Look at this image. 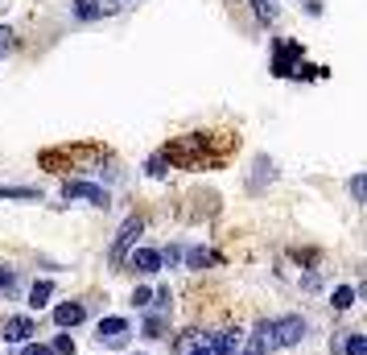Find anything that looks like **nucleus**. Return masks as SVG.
<instances>
[{"label":"nucleus","mask_w":367,"mask_h":355,"mask_svg":"<svg viewBox=\"0 0 367 355\" xmlns=\"http://www.w3.org/2000/svg\"><path fill=\"white\" fill-rule=\"evenodd\" d=\"M235 347H240V331H223V335L186 331L178 339V355H235Z\"/></svg>","instance_id":"nucleus-1"},{"label":"nucleus","mask_w":367,"mask_h":355,"mask_svg":"<svg viewBox=\"0 0 367 355\" xmlns=\"http://www.w3.org/2000/svg\"><path fill=\"white\" fill-rule=\"evenodd\" d=\"M136 236H140V219H136V215H128V219L120 223V232H116V244H112V265H120V261L128 256V248L136 244Z\"/></svg>","instance_id":"nucleus-2"},{"label":"nucleus","mask_w":367,"mask_h":355,"mask_svg":"<svg viewBox=\"0 0 367 355\" xmlns=\"http://www.w3.org/2000/svg\"><path fill=\"white\" fill-rule=\"evenodd\" d=\"M62 194L66 199H78V203H91V207H107V190H99L91 182H66Z\"/></svg>","instance_id":"nucleus-3"},{"label":"nucleus","mask_w":367,"mask_h":355,"mask_svg":"<svg viewBox=\"0 0 367 355\" xmlns=\"http://www.w3.org/2000/svg\"><path fill=\"white\" fill-rule=\"evenodd\" d=\"M33 331H37V327H33V318H25V314L4 318V343H25Z\"/></svg>","instance_id":"nucleus-4"},{"label":"nucleus","mask_w":367,"mask_h":355,"mask_svg":"<svg viewBox=\"0 0 367 355\" xmlns=\"http://www.w3.org/2000/svg\"><path fill=\"white\" fill-rule=\"evenodd\" d=\"M83 318H87L83 302H62V306H54V323H58V327H78Z\"/></svg>","instance_id":"nucleus-5"},{"label":"nucleus","mask_w":367,"mask_h":355,"mask_svg":"<svg viewBox=\"0 0 367 355\" xmlns=\"http://www.w3.org/2000/svg\"><path fill=\"white\" fill-rule=\"evenodd\" d=\"M116 4H103V0H74L70 4V12L78 17V21H95V17H103V12H112Z\"/></svg>","instance_id":"nucleus-6"},{"label":"nucleus","mask_w":367,"mask_h":355,"mask_svg":"<svg viewBox=\"0 0 367 355\" xmlns=\"http://www.w3.org/2000/svg\"><path fill=\"white\" fill-rule=\"evenodd\" d=\"M297 54H302V45H297V41L281 45V50H277V62H273V70H277V74H293V58H297Z\"/></svg>","instance_id":"nucleus-7"},{"label":"nucleus","mask_w":367,"mask_h":355,"mask_svg":"<svg viewBox=\"0 0 367 355\" xmlns=\"http://www.w3.org/2000/svg\"><path fill=\"white\" fill-rule=\"evenodd\" d=\"M132 269H140V273H157V269H161V252H153V248H136V252H132Z\"/></svg>","instance_id":"nucleus-8"},{"label":"nucleus","mask_w":367,"mask_h":355,"mask_svg":"<svg viewBox=\"0 0 367 355\" xmlns=\"http://www.w3.org/2000/svg\"><path fill=\"white\" fill-rule=\"evenodd\" d=\"M124 335H128V318H103V323H99V339L120 343Z\"/></svg>","instance_id":"nucleus-9"},{"label":"nucleus","mask_w":367,"mask_h":355,"mask_svg":"<svg viewBox=\"0 0 367 355\" xmlns=\"http://www.w3.org/2000/svg\"><path fill=\"white\" fill-rule=\"evenodd\" d=\"M50 298H54V285H50V281H33V290H29V306H33V310H41Z\"/></svg>","instance_id":"nucleus-10"},{"label":"nucleus","mask_w":367,"mask_h":355,"mask_svg":"<svg viewBox=\"0 0 367 355\" xmlns=\"http://www.w3.org/2000/svg\"><path fill=\"white\" fill-rule=\"evenodd\" d=\"M0 199H21V203H37V199H41V190H33V186H0Z\"/></svg>","instance_id":"nucleus-11"},{"label":"nucleus","mask_w":367,"mask_h":355,"mask_svg":"<svg viewBox=\"0 0 367 355\" xmlns=\"http://www.w3.org/2000/svg\"><path fill=\"white\" fill-rule=\"evenodd\" d=\"M331 306H335V310H351V306H355V290H351V285H339Z\"/></svg>","instance_id":"nucleus-12"},{"label":"nucleus","mask_w":367,"mask_h":355,"mask_svg":"<svg viewBox=\"0 0 367 355\" xmlns=\"http://www.w3.org/2000/svg\"><path fill=\"white\" fill-rule=\"evenodd\" d=\"M260 21H277V0H248Z\"/></svg>","instance_id":"nucleus-13"},{"label":"nucleus","mask_w":367,"mask_h":355,"mask_svg":"<svg viewBox=\"0 0 367 355\" xmlns=\"http://www.w3.org/2000/svg\"><path fill=\"white\" fill-rule=\"evenodd\" d=\"M343 355H367V339L364 335H351V339L343 343Z\"/></svg>","instance_id":"nucleus-14"},{"label":"nucleus","mask_w":367,"mask_h":355,"mask_svg":"<svg viewBox=\"0 0 367 355\" xmlns=\"http://www.w3.org/2000/svg\"><path fill=\"white\" fill-rule=\"evenodd\" d=\"M54 355H74V339L70 335H58L54 339Z\"/></svg>","instance_id":"nucleus-15"},{"label":"nucleus","mask_w":367,"mask_h":355,"mask_svg":"<svg viewBox=\"0 0 367 355\" xmlns=\"http://www.w3.org/2000/svg\"><path fill=\"white\" fill-rule=\"evenodd\" d=\"M186 261H190V269H202V265H211L215 256H211V252H202V248H194V252H190Z\"/></svg>","instance_id":"nucleus-16"},{"label":"nucleus","mask_w":367,"mask_h":355,"mask_svg":"<svg viewBox=\"0 0 367 355\" xmlns=\"http://www.w3.org/2000/svg\"><path fill=\"white\" fill-rule=\"evenodd\" d=\"M351 194H355V203H364V194H367V178H364V174H355V178H351Z\"/></svg>","instance_id":"nucleus-17"},{"label":"nucleus","mask_w":367,"mask_h":355,"mask_svg":"<svg viewBox=\"0 0 367 355\" xmlns=\"http://www.w3.org/2000/svg\"><path fill=\"white\" fill-rule=\"evenodd\" d=\"M12 285H17V273L12 269H0V294H8Z\"/></svg>","instance_id":"nucleus-18"},{"label":"nucleus","mask_w":367,"mask_h":355,"mask_svg":"<svg viewBox=\"0 0 367 355\" xmlns=\"http://www.w3.org/2000/svg\"><path fill=\"white\" fill-rule=\"evenodd\" d=\"M161 327H165L161 318H149V323H145V335H149V339H161Z\"/></svg>","instance_id":"nucleus-19"},{"label":"nucleus","mask_w":367,"mask_h":355,"mask_svg":"<svg viewBox=\"0 0 367 355\" xmlns=\"http://www.w3.org/2000/svg\"><path fill=\"white\" fill-rule=\"evenodd\" d=\"M21 355H54V347H41V343H25Z\"/></svg>","instance_id":"nucleus-20"},{"label":"nucleus","mask_w":367,"mask_h":355,"mask_svg":"<svg viewBox=\"0 0 367 355\" xmlns=\"http://www.w3.org/2000/svg\"><path fill=\"white\" fill-rule=\"evenodd\" d=\"M178 261H182V248H165L161 252V265H178Z\"/></svg>","instance_id":"nucleus-21"},{"label":"nucleus","mask_w":367,"mask_h":355,"mask_svg":"<svg viewBox=\"0 0 367 355\" xmlns=\"http://www.w3.org/2000/svg\"><path fill=\"white\" fill-rule=\"evenodd\" d=\"M132 302H136V306H149V302H153V294H149V290H136V294H132Z\"/></svg>","instance_id":"nucleus-22"},{"label":"nucleus","mask_w":367,"mask_h":355,"mask_svg":"<svg viewBox=\"0 0 367 355\" xmlns=\"http://www.w3.org/2000/svg\"><path fill=\"white\" fill-rule=\"evenodd\" d=\"M8 45H12V29H4V25H0V54H4Z\"/></svg>","instance_id":"nucleus-23"},{"label":"nucleus","mask_w":367,"mask_h":355,"mask_svg":"<svg viewBox=\"0 0 367 355\" xmlns=\"http://www.w3.org/2000/svg\"><path fill=\"white\" fill-rule=\"evenodd\" d=\"M248 355H269V352H260V347H256V343H252V347H248Z\"/></svg>","instance_id":"nucleus-24"}]
</instances>
